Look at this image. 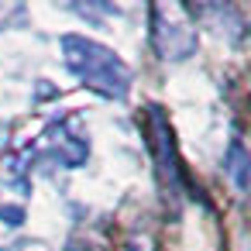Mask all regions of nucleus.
Segmentation results:
<instances>
[{"instance_id": "1", "label": "nucleus", "mask_w": 251, "mask_h": 251, "mask_svg": "<svg viewBox=\"0 0 251 251\" xmlns=\"http://www.w3.org/2000/svg\"><path fill=\"white\" fill-rule=\"evenodd\" d=\"M59 45H62V59L69 66V73L79 83H86L90 90H97L100 97H110V100H124L131 93V69L114 49H107L86 35H66Z\"/></svg>"}, {"instance_id": "2", "label": "nucleus", "mask_w": 251, "mask_h": 251, "mask_svg": "<svg viewBox=\"0 0 251 251\" xmlns=\"http://www.w3.org/2000/svg\"><path fill=\"white\" fill-rule=\"evenodd\" d=\"M148 145L155 151V162H158V172H162L165 186L172 193H179L182 189V165H179L176 138H172V127H169L162 107H148Z\"/></svg>"}, {"instance_id": "3", "label": "nucleus", "mask_w": 251, "mask_h": 251, "mask_svg": "<svg viewBox=\"0 0 251 251\" xmlns=\"http://www.w3.org/2000/svg\"><path fill=\"white\" fill-rule=\"evenodd\" d=\"M244 165H248V158H244V148H241V141H234L230 145V155H227V169H230V176H234V182H237V189H244Z\"/></svg>"}, {"instance_id": "4", "label": "nucleus", "mask_w": 251, "mask_h": 251, "mask_svg": "<svg viewBox=\"0 0 251 251\" xmlns=\"http://www.w3.org/2000/svg\"><path fill=\"white\" fill-rule=\"evenodd\" d=\"M69 251H97V248H69Z\"/></svg>"}]
</instances>
